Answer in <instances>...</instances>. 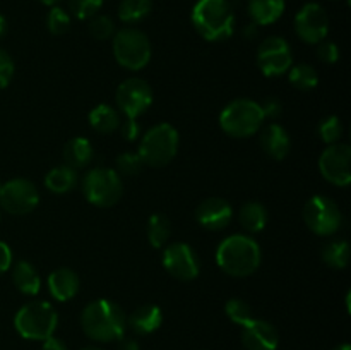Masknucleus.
Segmentation results:
<instances>
[{"mask_svg":"<svg viewBox=\"0 0 351 350\" xmlns=\"http://www.w3.org/2000/svg\"><path fill=\"white\" fill-rule=\"evenodd\" d=\"M171 222L163 213H154L147 222V240L154 249H161L170 239Z\"/></svg>","mask_w":351,"mask_h":350,"instance_id":"nucleus-27","label":"nucleus"},{"mask_svg":"<svg viewBox=\"0 0 351 350\" xmlns=\"http://www.w3.org/2000/svg\"><path fill=\"white\" fill-rule=\"evenodd\" d=\"M322 261L328 264L329 268H336V270H343L348 266L350 261V244L346 240H332V242L326 244L324 249L321 253Z\"/></svg>","mask_w":351,"mask_h":350,"instance_id":"nucleus-28","label":"nucleus"},{"mask_svg":"<svg viewBox=\"0 0 351 350\" xmlns=\"http://www.w3.org/2000/svg\"><path fill=\"white\" fill-rule=\"evenodd\" d=\"M180 144L177 129L170 124L163 122L153 126L143 136L139 144V156L143 158L144 165L149 167H165L175 158Z\"/></svg>","mask_w":351,"mask_h":350,"instance_id":"nucleus-6","label":"nucleus"},{"mask_svg":"<svg viewBox=\"0 0 351 350\" xmlns=\"http://www.w3.org/2000/svg\"><path fill=\"white\" fill-rule=\"evenodd\" d=\"M12 264V250L5 242L0 240V275L5 273Z\"/></svg>","mask_w":351,"mask_h":350,"instance_id":"nucleus-41","label":"nucleus"},{"mask_svg":"<svg viewBox=\"0 0 351 350\" xmlns=\"http://www.w3.org/2000/svg\"><path fill=\"white\" fill-rule=\"evenodd\" d=\"M89 33L93 34V38L103 41L108 40L115 34V23H113L112 17L108 16H93L89 21Z\"/></svg>","mask_w":351,"mask_h":350,"instance_id":"nucleus-35","label":"nucleus"},{"mask_svg":"<svg viewBox=\"0 0 351 350\" xmlns=\"http://www.w3.org/2000/svg\"><path fill=\"white\" fill-rule=\"evenodd\" d=\"M81 350H103V349H99V347H84V349Z\"/></svg>","mask_w":351,"mask_h":350,"instance_id":"nucleus-48","label":"nucleus"},{"mask_svg":"<svg viewBox=\"0 0 351 350\" xmlns=\"http://www.w3.org/2000/svg\"><path fill=\"white\" fill-rule=\"evenodd\" d=\"M261 146H263L264 153L273 158V160H283L290 153V134L280 124H267L263 132H261Z\"/></svg>","mask_w":351,"mask_h":350,"instance_id":"nucleus-18","label":"nucleus"},{"mask_svg":"<svg viewBox=\"0 0 351 350\" xmlns=\"http://www.w3.org/2000/svg\"><path fill=\"white\" fill-rule=\"evenodd\" d=\"M192 24L204 40H228L235 31V12L228 0H197L192 9Z\"/></svg>","mask_w":351,"mask_h":350,"instance_id":"nucleus-3","label":"nucleus"},{"mask_svg":"<svg viewBox=\"0 0 351 350\" xmlns=\"http://www.w3.org/2000/svg\"><path fill=\"white\" fill-rule=\"evenodd\" d=\"M153 0H122L119 5V17L122 23H139L149 16Z\"/></svg>","mask_w":351,"mask_h":350,"instance_id":"nucleus-29","label":"nucleus"},{"mask_svg":"<svg viewBox=\"0 0 351 350\" xmlns=\"http://www.w3.org/2000/svg\"><path fill=\"white\" fill-rule=\"evenodd\" d=\"M40 2L45 3V5H48V7H53V5H57L60 0H40Z\"/></svg>","mask_w":351,"mask_h":350,"instance_id":"nucleus-46","label":"nucleus"},{"mask_svg":"<svg viewBox=\"0 0 351 350\" xmlns=\"http://www.w3.org/2000/svg\"><path fill=\"white\" fill-rule=\"evenodd\" d=\"M115 100L119 110L127 119H137L153 103V89L144 79L130 78L117 88Z\"/></svg>","mask_w":351,"mask_h":350,"instance_id":"nucleus-11","label":"nucleus"},{"mask_svg":"<svg viewBox=\"0 0 351 350\" xmlns=\"http://www.w3.org/2000/svg\"><path fill=\"white\" fill-rule=\"evenodd\" d=\"M40 201L36 185L27 178H12L0 187V206L10 215H27Z\"/></svg>","mask_w":351,"mask_h":350,"instance_id":"nucleus-10","label":"nucleus"},{"mask_svg":"<svg viewBox=\"0 0 351 350\" xmlns=\"http://www.w3.org/2000/svg\"><path fill=\"white\" fill-rule=\"evenodd\" d=\"M254 34H257V30H256V24H252V26L247 27V36L252 38Z\"/></svg>","mask_w":351,"mask_h":350,"instance_id":"nucleus-45","label":"nucleus"},{"mask_svg":"<svg viewBox=\"0 0 351 350\" xmlns=\"http://www.w3.org/2000/svg\"><path fill=\"white\" fill-rule=\"evenodd\" d=\"M317 132L321 141H324L326 144H336L339 141V137L343 136L341 119L336 115L326 117V119H322L321 124H319Z\"/></svg>","mask_w":351,"mask_h":350,"instance_id":"nucleus-32","label":"nucleus"},{"mask_svg":"<svg viewBox=\"0 0 351 350\" xmlns=\"http://www.w3.org/2000/svg\"><path fill=\"white\" fill-rule=\"evenodd\" d=\"M285 0H249V14L254 24L267 26L283 16Z\"/></svg>","mask_w":351,"mask_h":350,"instance_id":"nucleus-21","label":"nucleus"},{"mask_svg":"<svg viewBox=\"0 0 351 350\" xmlns=\"http://www.w3.org/2000/svg\"><path fill=\"white\" fill-rule=\"evenodd\" d=\"M69 10L77 19H91L101 9L103 0H67Z\"/></svg>","mask_w":351,"mask_h":350,"instance_id":"nucleus-36","label":"nucleus"},{"mask_svg":"<svg viewBox=\"0 0 351 350\" xmlns=\"http://www.w3.org/2000/svg\"><path fill=\"white\" fill-rule=\"evenodd\" d=\"M117 172L125 177H134V175L139 174L144 167L143 158L139 156V153H130V151H125V153L119 154L117 156Z\"/></svg>","mask_w":351,"mask_h":350,"instance_id":"nucleus-34","label":"nucleus"},{"mask_svg":"<svg viewBox=\"0 0 351 350\" xmlns=\"http://www.w3.org/2000/svg\"><path fill=\"white\" fill-rule=\"evenodd\" d=\"M48 290L51 297L60 302H67L74 299L79 292V277L71 268H58L51 271L48 277Z\"/></svg>","mask_w":351,"mask_h":350,"instance_id":"nucleus-19","label":"nucleus"},{"mask_svg":"<svg viewBox=\"0 0 351 350\" xmlns=\"http://www.w3.org/2000/svg\"><path fill=\"white\" fill-rule=\"evenodd\" d=\"M242 343L247 350H276L280 335L269 321L254 318L249 325L243 326Z\"/></svg>","mask_w":351,"mask_h":350,"instance_id":"nucleus-17","label":"nucleus"},{"mask_svg":"<svg viewBox=\"0 0 351 350\" xmlns=\"http://www.w3.org/2000/svg\"><path fill=\"white\" fill-rule=\"evenodd\" d=\"M332 350H351V349H350L348 343H341V345L335 347V349H332Z\"/></svg>","mask_w":351,"mask_h":350,"instance_id":"nucleus-47","label":"nucleus"},{"mask_svg":"<svg viewBox=\"0 0 351 350\" xmlns=\"http://www.w3.org/2000/svg\"><path fill=\"white\" fill-rule=\"evenodd\" d=\"M5 31H7V21H5V17H3L2 14H0V38H2L3 34H5Z\"/></svg>","mask_w":351,"mask_h":350,"instance_id":"nucleus-44","label":"nucleus"},{"mask_svg":"<svg viewBox=\"0 0 351 350\" xmlns=\"http://www.w3.org/2000/svg\"><path fill=\"white\" fill-rule=\"evenodd\" d=\"M351 148L348 144H329L319 156V170L328 182L346 187L351 182Z\"/></svg>","mask_w":351,"mask_h":350,"instance_id":"nucleus-13","label":"nucleus"},{"mask_svg":"<svg viewBox=\"0 0 351 350\" xmlns=\"http://www.w3.org/2000/svg\"><path fill=\"white\" fill-rule=\"evenodd\" d=\"M290 82L300 91H311L317 86L319 74L312 65L297 64L290 67Z\"/></svg>","mask_w":351,"mask_h":350,"instance_id":"nucleus-30","label":"nucleus"},{"mask_svg":"<svg viewBox=\"0 0 351 350\" xmlns=\"http://www.w3.org/2000/svg\"><path fill=\"white\" fill-rule=\"evenodd\" d=\"M14 71H16V67H14L12 57L0 48V89L9 86V82L14 78Z\"/></svg>","mask_w":351,"mask_h":350,"instance_id":"nucleus-37","label":"nucleus"},{"mask_svg":"<svg viewBox=\"0 0 351 350\" xmlns=\"http://www.w3.org/2000/svg\"><path fill=\"white\" fill-rule=\"evenodd\" d=\"M41 350H67V345L60 338H57V336H50V338L43 340Z\"/></svg>","mask_w":351,"mask_h":350,"instance_id":"nucleus-42","label":"nucleus"},{"mask_svg":"<svg viewBox=\"0 0 351 350\" xmlns=\"http://www.w3.org/2000/svg\"><path fill=\"white\" fill-rule=\"evenodd\" d=\"M304 222L317 235H332L341 226V209L328 196H314L304 206Z\"/></svg>","mask_w":351,"mask_h":350,"instance_id":"nucleus-9","label":"nucleus"},{"mask_svg":"<svg viewBox=\"0 0 351 350\" xmlns=\"http://www.w3.org/2000/svg\"><path fill=\"white\" fill-rule=\"evenodd\" d=\"M295 31L305 43H321L326 40L329 31V17L324 7L319 3H305L295 16Z\"/></svg>","mask_w":351,"mask_h":350,"instance_id":"nucleus-14","label":"nucleus"},{"mask_svg":"<svg viewBox=\"0 0 351 350\" xmlns=\"http://www.w3.org/2000/svg\"><path fill=\"white\" fill-rule=\"evenodd\" d=\"M225 312L235 325L242 326V328L254 319L252 307L242 299H230L225 304Z\"/></svg>","mask_w":351,"mask_h":350,"instance_id":"nucleus-31","label":"nucleus"},{"mask_svg":"<svg viewBox=\"0 0 351 350\" xmlns=\"http://www.w3.org/2000/svg\"><path fill=\"white\" fill-rule=\"evenodd\" d=\"M233 209L223 198L204 199L195 209V220L206 230H221L232 222Z\"/></svg>","mask_w":351,"mask_h":350,"instance_id":"nucleus-16","label":"nucleus"},{"mask_svg":"<svg viewBox=\"0 0 351 350\" xmlns=\"http://www.w3.org/2000/svg\"><path fill=\"white\" fill-rule=\"evenodd\" d=\"M317 57L324 64H336L339 60V48L332 41H321L317 48Z\"/></svg>","mask_w":351,"mask_h":350,"instance_id":"nucleus-38","label":"nucleus"},{"mask_svg":"<svg viewBox=\"0 0 351 350\" xmlns=\"http://www.w3.org/2000/svg\"><path fill=\"white\" fill-rule=\"evenodd\" d=\"M58 325V314L47 301H33L24 304L14 318L17 333L26 340H47L53 336Z\"/></svg>","mask_w":351,"mask_h":350,"instance_id":"nucleus-4","label":"nucleus"},{"mask_svg":"<svg viewBox=\"0 0 351 350\" xmlns=\"http://www.w3.org/2000/svg\"><path fill=\"white\" fill-rule=\"evenodd\" d=\"M0 187H2V180H0Z\"/></svg>","mask_w":351,"mask_h":350,"instance_id":"nucleus-49","label":"nucleus"},{"mask_svg":"<svg viewBox=\"0 0 351 350\" xmlns=\"http://www.w3.org/2000/svg\"><path fill=\"white\" fill-rule=\"evenodd\" d=\"M115 60L129 71H141L151 60V43L146 33L136 27H123L113 34Z\"/></svg>","mask_w":351,"mask_h":350,"instance_id":"nucleus-8","label":"nucleus"},{"mask_svg":"<svg viewBox=\"0 0 351 350\" xmlns=\"http://www.w3.org/2000/svg\"><path fill=\"white\" fill-rule=\"evenodd\" d=\"M81 326L86 336L96 342H115L125 335L127 316L110 299H96L81 312Z\"/></svg>","mask_w":351,"mask_h":350,"instance_id":"nucleus-1","label":"nucleus"},{"mask_svg":"<svg viewBox=\"0 0 351 350\" xmlns=\"http://www.w3.org/2000/svg\"><path fill=\"white\" fill-rule=\"evenodd\" d=\"M263 253L252 237L249 235H230L223 240L216 249L218 266L230 277L243 278L256 273L259 268Z\"/></svg>","mask_w":351,"mask_h":350,"instance_id":"nucleus-2","label":"nucleus"},{"mask_svg":"<svg viewBox=\"0 0 351 350\" xmlns=\"http://www.w3.org/2000/svg\"><path fill=\"white\" fill-rule=\"evenodd\" d=\"M291 64H293L291 48L288 41L281 36L266 38L259 45L257 65H259L261 72L267 78H276V75L285 74L287 71H290Z\"/></svg>","mask_w":351,"mask_h":350,"instance_id":"nucleus-12","label":"nucleus"},{"mask_svg":"<svg viewBox=\"0 0 351 350\" xmlns=\"http://www.w3.org/2000/svg\"><path fill=\"white\" fill-rule=\"evenodd\" d=\"M119 350H139V343L134 338H120Z\"/></svg>","mask_w":351,"mask_h":350,"instance_id":"nucleus-43","label":"nucleus"},{"mask_svg":"<svg viewBox=\"0 0 351 350\" xmlns=\"http://www.w3.org/2000/svg\"><path fill=\"white\" fill-rule=\"evenodd\" d=\"M120 132H122L123 139L125 141H136L141 134V124L137 122V119H127L123 122H120Z\"/></svg>","mask_w":351,"mask_h":350,"instance_id":"nucleus-39","label":"nucleus"},{"mask_svg":"<svg viewBox=\"0 0 351 350\" xmlns=\"http://www.w3.org/2000/svg\"><path fill=\"white\" fill-rule=\"evenodd\" d=\"M12 281L24 295H36L41 288V278L36 268L27 261H17L12 270Z\"/></svg>","mask_w":351,"mask_h":350,"instance_id":"nucleus-22","label":"nucleus"},{"mask_svg":"<svg viewBox=\"0 0 351 350\" xmlns=\"http://www.w3.org/2000/svg\"><path fill=\"white\" fill-rule=\"evenodd\" d=\"M89 126L99 134H112L119 129V110L110 105H98L89 112Z\"/></svg>","mask_w":351,"mask_h":350,"instance_id":"nucleus-26","label":"nucleus"},{"mask_svg":"<svg viewBox=\"0 0 351 350\" xmlns=\"http://www.w3.org/2000/svg\"><path fill=\"white\" fill-rule=\"evenodd\" d=\"M64 160L65 165L74 170L88 167L89 161L93 160V146L86 137H72L64 148Z\"/></svg>","mask_w":351,"mask_h":350,"instance_id":"nucleus-23","label":"nucleus"},{"mask_svg":"<svg viewBox=\"0 0 351 350\" xmlns=\"http://www.w3.org/2000/svg\"><path fill=\"white\" fill-rule=\"evenodd\" d=\"M75 184H77V170L67 167V165L51 168L45 175V187L55 194H67L75 187Z\"/></svg>","mask_w":351,"mask_h":350,"instance_id":"nucleus-24","label":"nucleus"},{"mask_svg":"<svg viewBox=\"0 0 351 350\" xmlns=\"http://www.w3.org/2000/svg\"><path fill=\"white\" fill-rule=\"evenodd\" d=\"M47 27L55 36L65 34L69 31V27H71V14L62 9V7L53 5L47 16Z\"/></svg>","mask_w":351,"mask_h":350,"instance_id":"nucleus-33","label":"nucleus"},{"mask_svg":"<svg viewBox=\"0 0 351 350\" xmlns=\"http://www.w3.org/2000/svg\"><path fill=\"white\" fill-rule=\"evenodd\" d=\"M264 122L261 105L254 100L239 98L223 108L219 113V126L223 132L237 139H245L254 136Z\"/></svg>","mask_w":351,"mask_h":350,"instance_id":"nucleus-5","label":"nucleus"},{"mask_svg":"<svg viewBox=\"0 0 351 350\" xmlns=\"http://www.w3.org/2000/svg\"><path fill=\"white\" fill-rule=\"evenodd\" d=\"M161 323H163V312L154 304L139 305L127 318V326H130L137 335H149V333L156 331Z\"/></svg>","mask_w":351,"mask_h":350,"instance_id":"nucleus-20","label":"nucleus"},{"mask_svg":"<svg viewBox=\"0 0 351 350\" xmlns=\"http://www.w3.org/2000/svg\"><path fill=\"white\" fill-rule=\"evenodd\" d=\"M259 105L261 110H263L264 119H267V117L269 119H278L283 113V105L276 98H266L264 103H259Z\"/></svg>","mask_w":351,"mask_h":350,"instance_id":"nucleus-40","label":"nucleus"},{"mask_svg":"<svg viewBox=\"0 0 351 350\" xmlns=\"http://www.w3.org/2000/svg\"><path fill=\"white\" fill-rule=\"evenodd\" d=\"M123 184L119 172L108 167L91 168L82 178V194L98 208H110L122 198Z\"/></svg>","mask_w":351,"mask_h":350,"instance_id":"nucleus-7","label":"nucleus"},{"mask_svg":"<svg viewBox=\"0 0 351 350\" xmlns=\"http://www.w3.org/2000/svg\"><path fill=\"white\" fill-rule=\"evenodd\" d=\"M163 266L180 281H191L199 275L197 253L185 242H173L165 247Z\"/></svg>","mask_w":351,"mask_h":350,"instance_id":"nucleus-15","label":"nucleus"},{"mask_svg":"<svg viewBox=\"0 0 351 350\" xmlns=\"http://www.w3.org/2000/svg\"><path fill=\"white\" fill-rule=\"evenodd\" d=\"M267 218H269V215H267L266 206L257 201L245 202L239 211L240 225L252 233L264 230V226L267 225Z\"/></svg>","mask_w":351,"mask_h":350,"instance_id":"nucleus-25","label":"nucleus"}]
</instances>
